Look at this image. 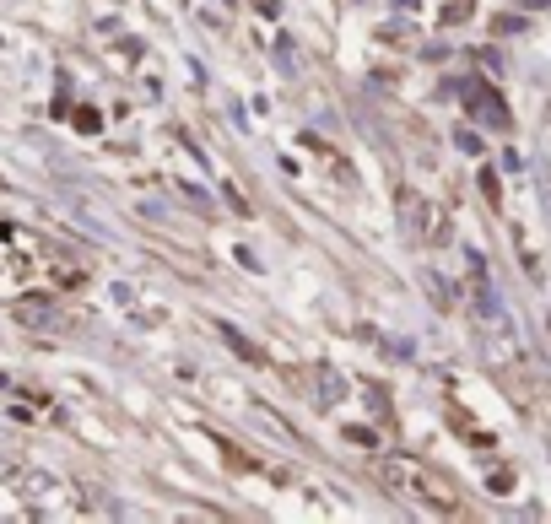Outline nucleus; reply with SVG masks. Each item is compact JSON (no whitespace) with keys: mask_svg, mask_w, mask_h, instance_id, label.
I'll list each match as a JSON object with an SVG mask.
<instances>
[{"mask_svg":"<svg viewBox=\"0 0 551 524\" xmlns=\"http://www.w3.org/2000/svg\"><path fill=\"white\" fill-rule=\"evenodd\" d=\"M470 92H476V103H481V109H476V114H481V119H487V125H503V119H508V114H503V103H497V98H492V92H487V87H470Z\"/></svg>","mask_w":551,"mask_h":524,"instance_id":"nucleus-2","label":"nucleus"},{"mask_svg":"<svg viewBox=\"0 0 551 524\" xmlns=\"http://www.w3.org/2000/svg\"><path fill=\"white\" fill-rule=\"evenodd\" d=\"M454 141H460V152H470V157H476V152H481V141H476V136H470V130H460V136H454Z\"/></svg>","mask_w":551,"mask_h":524,"instance_id":"nucleus-3","label":"nucleus"},{"mask_svg":"<svg viewBox=\"0 0 551 524\" xmlns=\"http://www.w3.org/2000/svg\"><path fill=\"white\" fill-rule=\"evenodd\" d=\"M384 481L395 492H406V497H416V503H433V508H449V492L438 487L433 476H422L416 465H406V460H389L384 465Z\"/></svg>","mask_w":551,"mask_h":524,"instance_id":"nucleus-1","label":"nucleus"}]
</instances>
